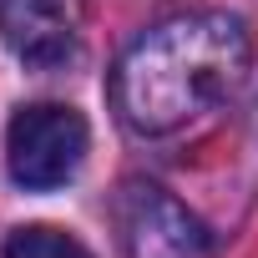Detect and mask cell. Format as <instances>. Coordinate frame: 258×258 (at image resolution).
<instances>
[{"label":"cell","instance_id":"6da1fadb","mask_svg":"<svg viewBox=\"0 0 258 258\" xmlns=\"http://www.w3.org/2000/svg\"><path fill=\"white\" fill-rule=\"evenodd\" d=\"M253 66V31L233 11H192L152 26L111 71V106L137 137H167L223 106Z\"/></svg>","mask_w":258,"mask_h":258},{"label":"cell","instance_id":"7a4b0ae2","mask_svg":"<svg viewBox=\"0 0 258 258\" xmlns=\"http://www.w3.org/2000/svg\"><path fill=\"white\" fill-rule=\"evenodd\" d=\"M86 157V116L61 101H31L6 126V167L26 192H51L76 177Z\"/></svg>","mask_w":258,"mask_h":258},{"label":"cell","instance_id":"3957f363","mask_svg":"<svg viewBox=\"0 0 258 258\" xmlns=\"http://www.w3.org/2000/svg\"><path fill=\"white\" fill-rule=\"evenodd\" d=\"M116 233L126 258H203V223L152 182H126L116 192Z\"/></svg>","mask_w":258,"mask_h":258},{"label":"cell","instance_id":"277c9868","mask_svg":"<svg viewBox=\"0 0 258 258\" xmlns=\"http://www.w3.org/2000/svg\"><path fill=\"white\" fill-rule=\"evenodd\" d=\"M0 41L31 71H66L81 56L76 21L61 0H0Z\"/></svg>","mask_w":258,"mask_h":258},{"label":"cell","instance_id":"5b68a950","mask_svg":"<svg viewBox=\"0 0 258 258\" xmlns=\"http://www.w3.org/2000/svg\"><path fill=\"white\" fill-rule=\"evenodd\" d=\"M6 258H91V248L51 223H31L6 238Z\"/></svg>","mask_w":258,"mask_h":258}]
</instances>
